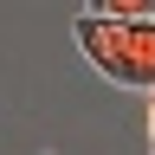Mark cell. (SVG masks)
<instances>
[{
	"instance_id": "obj_1",
	"label": "cell",
	"mask_w": 155,
	"mask_h": 155,
	"mask_svg": "<svg viewBox=\"0 0 155 155\" xmlns=\"http://www.w3.org/2000/svg\"><path fill=\"white\" fill-rule=\"evenodd\" d=\"M71 39L78 52L91 58V71H104L110 84L123 91H155V19H136V26H116V19H104L97 7H78L71 19Z\"/></svg>"
},
{
	"instance_id": "obj_2",
	"label": "cell",
	"mask_w": 155,
	"mask_h": 155,
	"mask_svg": "<svg viewBox=\"0 0 155 155\" xmlns=\"http://www.w3.org/2000/svg\"><path fill=\"white\" fill-rule=\"evenodd\" d=\"M149 142H155V116H149Z\"/></svg>"
},
{
	"instance_id": "obj_3",
	"label": "cell",
	"mask_w": 155,
	"mask_h": 155,
	"mask_svg": "<svg viewBox=\"0 0 155 155\" xmlns=\"http://www.w3.org/2000/svg\"><path fill=\"white\" fill-rule=\"evenodd\" d=\"M149 116H155V91H149Z\"/></svg>"
},
{
	"instance_id": "obj_4",
	"label": "cell",
	"mask_w": 155,
	"mask_h": 155,
	"mask_svg": "<svg viewBox=\"0 0 155 155\" xmlns=\"http://www.w3.org/2000/svg\"><path fill=\"white\" fill-rule=\"evenodd\" d=\"M149 155H155V149H149Z\"/></svg>"
}]
</instances>
